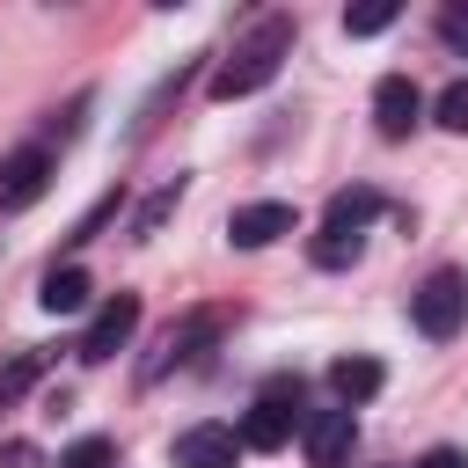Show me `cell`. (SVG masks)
Here are the masks:
<instances>
[{
    "label": "cell",
    "instance_id": "7",
    "mask_svg": "<svg viewBox=\"0 0 468 468\" xmlns=\"http://www.w3.org/2000/svg\"><path fill=\"white\" fill-rule=\"evenodd\" d=\"M44 190H51V154L44 146H15L0 161V212H29Z\"/></svg>",
    "mask_w": 468,
    "mask_h": 468
},
{
    "label": "cell",
    "instance_id": "17",
    "mask_svg": "<svg viewBox=\"0 0 468 468\" xmlns=\"http://www.w3.org/2000/svg\"><path fill=\"white\" fill-rule=\"evenodd\" d=\"M37 373H44V351H15V358H7V373H0V402H15Z\"/></svg>",
    "mask_w": 468,
    "mask_h": 468
},
{
    "label": "cell",
    "instance_id": "22",
    "mask_svg": "<svg viewBox=\"0 0 468 468\" xmlns=\"http://www.w3.org/2000/svg\"><path fill=\"white\" fill-rule=\"evenodd\" d=\"M417 468H468V453L461 446H431V453H417Z\"/></svg>",
    "mask_w": 468,
    "mask_h": 468
},
{
    "label": "cell",
    "instance_id": "20",
    "mask_svg": "<svg viewBox=\"0 0 468 468\" xmlns=\"http://www.w3.org/2000/svg\"><path fill=\"white\" fill-rule=\"evenodd\" d=\"M0 468H44V453H37L29 439H7V446H0Z\"/></svg>",
    "mask_w": 468,
    "mask_h": 468
},
{
    "label": "cell",
    "instance_id": "14",
    "mask_svg": "<svg viewBox=\"0 0 468 468\" xmlns=\"http://www.w3.org/2000/svg\"><path fill=\"white\" fill-rule=\"evenodd\" d=\"M58 468H117V439L88 431V439H73V446L58 453Z\"/></svg>",
    "mask_w": 468,
    "mask_h": 468
},
{
    "label": "cell",
    "instance_id": "12",
    "mask_svg": "<svg viewBox=\"0 0 468 468\" xmlns=\"http://www.w3.org/2000/svg\"><path fill=\"white\" fill-rule=\"evenodd\" d=\"M373 219H380V190H366V183L336 190V197H329V212H322V227H329V234H366Z\"/></svg>",
    "mask_w": 468,
    "mask_h": 468
},
{
    "label": "cell",
    "instance_id": "19",
    "mask_svg": "<svg viewBox=\"0 0 468 468\" xmlns=\"http://www.w3.org/2000/svg\"><path fill=\"white\" fill-rule=\"evenodd\" d=\"M117 205H124V190H110V197H102V205H95V212H88V219H80V227L66 234V241H73V249H80V241H95V234H102V227L117 219Z\"/></svg>",
    "mask_w": 468,
    "mask_h": 468
},
{
    "label": "cell",
    "instance_id": "6",
    "mask_svg": "<svg viewBox=\"0 0 468 468\" xmlns=\"http://www.w3.org/2000/svg\"><path fill=\"white\" fill-rule=\"evenodd\" d=\"M132 329H139V292H117V300H102V307H95V322H88V336H80V358H88V366L117 358V351L132 344Z\"/></svg>",
    "mask_w": 468,
    "mask_h": 468
},
{
    "label": "cell",
    "instance_id": "10",
    "mask_svg": "<svg viewBox=\"0 0 468 468\" xmlns=\"http://www.w3.org/2000/svg\"><path fill=\"white\" fill-rule=\"evenodd\" d=\"M373 124H380V139H410V132L424 124V95H417L410 73H388V80L373 88Z\"/></svg>",
    "mask_w": 468,
    "mask_h": 468
},
{
    "label": "cell",
    "instance_id": "21",
    "mask_svg": "<svg viewBox=\"0 0 468 468\" xmlns=\"http://www.w3.org/2000/svg\"><path fill=\"white\" fill-rule=\"evenodd\" d=\"M439 37H446L453 51H468V7H446V15H439Z\"/></svg>",
    "mask_w": 468,
    "mask_h": 468
},
{
    "label": "cell",
    "instance_id": "5",
    "mask_svg": "<svg viewBox=\"0 0 468 468\" xmlns=\"http://www.w3.org/2000/svg\"><path fill=\"white\" fill-rule=\"evenodd\" d=\"M351 439H358V417L336 402V410H314L300 417V446H307V468H344L351 461Z\"/></svg>",
    "mask_w": 468,
    "mask_h": 468
},
{
    "label": "cell",
    "instance_id": "9",
    "mask_svg": "<svg viewBox=\"0 0 468 468\" xmlns=\"http://www.w3.org/2000/svg\"><path fill=\"white\" fill-rule=\"evenodd\" d=\"M168 461L176 468H234L241 461V431L234 424H190V431H176Z\"/></svg>",
    "mask_w": 468,
    "mask_h": 468
},
{
    "label": "cell",
    "instance_id": "18",
    "mask_svg": "<svg viewBox=\"0 0 468 468\" xmlns=\"http://www.w3.org/2000/svg\"><path fill=\"white\" fill-rule=\"evenodd\" d=\"M431 117H439V124H446L453 139H468V80H453V88H446V95L431 102Z\"/></svg>",
    "mask_w": 468,
    "mask_h": 468
},
{
    "label": "cell",
    "instance_id": "8",
    "mask_svg": "<svg viewBox=\"0 0 468 468\" xmlns=\"http://www.w3.org/2000/svg\"><path fill=\"white\" fill-rule=\"evenodd\" d=\"M300 219H292V205L285 197H256V205H234L227 212V241L234 249H271L278 234H292Z\"/></svg>",
    "mask_w": 468,
    "mask_h": 468
},
{
    "label": "cell",
    "instance_id": "2",
    "mask_svg": "<svg viewBox=\"0 0 468 468\" xmlns=\"http://www.w3.org/2000/svg\"><path fill=\"white\" fill-rule=\"evenodd\" d=\"M300 431V380H271L241 417V453H278Z\"/></svg>",
    "mask_w": 468,
    "mask_h": 468
},
{
    "label": "cell",
    "instance_id": "4",
    "mask_svg": "<svg viewBox=\"0 0 468 468\" xmlns=\"http://www.w3.org/2000/svg\"><path fill=\"white\" fill-rule=\"evenodd\" d=\"M219 336V314L212 307H197V314H183V322H168L161 336H154V351H146V366H139V380H161L168 366H190L205 344Z\"/></svg>",
    "mask_w": 468,
    "mask_h": 468
},
{
    "label": "cell",
    "instance_id": "3",
    "mask_svg": "<svg viewBox=\"0 0 468 468\" xmlns=\"http://www.w3.org/2000/svg\"><path fill=\"white\" fill-rule=\"evenodd\" d=\"M410 322H417L431 344H446V336L468 322V278H461V271H431V278L410 292Z\"/></svg>",
    "mask_w": 468,
    "mask_h": 468
},
{
    "label": "cell",
    "instance_id": "16",
    "mask_svg": "<svg viewBox=\"0 0 468 468\" xmlns=\"http://www.w3.org/2000/svg\"><path fill=\"white\" fill-rule=\"evenodd\" d=\"M176 197H183V183H168V190H154V197L139 205V219H132V241H146V234H154V227H161V219L176 212Z\"/></svg>",
    "mask_w": 468,
    "mask_h": 468
},
{
    "label": "cell",
    "instance_id": "13",
    "mask_svg": "<svg viewBox=\"0 0 468 468\" xmlns=\"http://www.w3.org/2000/svg\"><path fill=\"white\" fill-rule=\"evenodd\" d=\"M88 292H95V285H88V271H80V263H66V271L51 263V271H44L37 307H44V314H80V307H88Z\"/></svg>",
    "mask_w": 468,
    "mask_h": 468
},
{
    "label": "cell",
    "instance_id": "1",
    "mask_svg": "<svg viewBox=\"0 0 468 468\" xmlns=\"http://www.w3.org/2000/svg\"><path fill=\"white\" fill-rule=\"evenodd\" d=\"M285 58H292V15H256V22L234 37V51L212 66V95H219V102L256 95V88H263Z\"/></svg>",
    "mask_w": 468,
    "mask_h": 468
},
{
    "label": "cell",
    "instance_id": "15",
    "mask_svg": "<svg viewBox=\"0 0 468 468\" xmlns=\"http://www.w3.org/2000/svg\"><path fill=\"white\" fill-rule=\"evenodd\" d=\"M395 15H402L395 0H366V7H344V29H351V37H380Z\"/></svg>",
    "mask_w": 468,
    "mask_h": 468
},
{
    "label": "cell",
    "instance_id": "11",
    "mask_svg": "<svg viewBox=\"0 0 468 468\" xmlns=\"http://www.w3.org/2000/svg\"><path fill=\"white\" fill-rule=\"evenodd\" d=\"M329 388H336V402H344V410H358V402H373V395L388 388V366H380V358H366V351H344V358L329 366Z\"/></svg>",
    "mask_w": 468,
    "mask_h": 468
}]
</instances>
